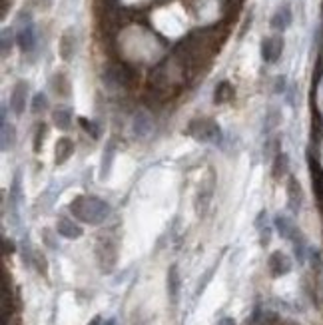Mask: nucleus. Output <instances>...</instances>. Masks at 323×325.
<instances>
[{
	"label": "nucleus",
	"instance_id": "obj_1",
	"mask_svg": "<svg viewBox=\"0 0 323 325\" xmlns=\"http://www.w3.org/2000/svg\"><path fill=\"white\" fill-rule=\"evenodd\" d=\"M70 212L76 219L98 226L102 224L110 214V208L104 199L96 198V196H76L70 204Z\"/></svg>",
	"mask_w": 323,
	"mask_h": 325
},
{
	"label": "nucleus",
	"instance_id": "obj_2",
	"mask_svg": "<svg viewBox=\"0 0 323 325\" xmlns=\"http://www.w3.org/2000/svg\"><path fill=\"white\" fill-rule=\"evenodd\" d=\"M188 134L204 144H219L221 142V130L215 124L214 120H192V124L188 126Z\"/></svg>",
	"mask_w": 323,
	"mask_h": 325
},
{
	"label": "nucleus",
	"instance_id": "obj_3",
	"mask_svg": "<svg viewBox=\"0 0 323 325\" xmlns=\"http://www.w3.org/2000/svg\"><path fill=\"white\" fill-rule=\"evenodd\" d=\"M214 186H215V176L214 172L210 170L206 180H201L199 188H197L196 194V214L197 216H206L208 208H210V201L214 198Z\"/></svg>",
	"mask_w": 323,
	"mask_h": 325
},
{
	"label": "nucleus",
	"instance_id": "obj_4",
	"mask_svg": "<svg viewBox=\"0 0 323 325\" xmlns=\"http://www.w3.org/2000/svg\"><path fill=\"white\" fill-rule=\"evenodd\" d=\"M284 38L281 36H268L261 40V48H259V52H261V60L264 62H268V64H275L281 54H284Z\"/></svg>",
	"mask_w": 323,
	"mask_h": 325
},
{
	"label": "nucleus",
	"instance_id": "obj_5",
	"mask_svg": "<svg viewBox=\"0 0 323 325\" xmlns=\"http://www.w3.org/2000/svg\"><path fill=\"white\" fill-rule=\"evenodd\" d=\"M96 253H98V261L102 266V270L110 271L116 263V248L114 243L108 239V237H102L98 241V248H96Z\"/></svg>",
	"mask_w": 323,
	"mask_h": 325
},
{
	"label": "nucleus",
	"instance_id": "obj_6",
	"mask_svg": "<svg viewBox=\"0 0 323 325\" xmlns=\"http://www.w3.org/2000/svg\"><path fill=\"white\" fill-rule=\"evenodd\" d=\"M26 100H28V82L20 80V82L14 84L12 94H10V108H12V112H14L16 116L24 114V110H26Z\"/></svg>",
	"mask_w": 323,
	"mask_h": 325
},
{
	"label": "nucleus",
	"instance_id": "obj_7",
	"mask_svg": "<svg viewBox=\"0 0 323 325\" xmlns=\"http://www.w3.org/2000/svg\"><path fill=\"white\" fill-rule=\"evenodd\" d=\"M16 44L22 52H32L36 48V30L32 22L20 26V30L16 32Z\"/></svg>",
	"mask_w": 323,
	"mask_h": 325
},
{
	"label": "nucleus",
	"instance_id": "obj_8",
	"mask_svg": "<svg viewBox=\"0 0 323 325\" xmlns=\"http://www.w3.org/2000/svg\"><path fill=\"white\" fill-rule=\"evenodd\" d=\"M58 52H60V58L62 60H72L74 54H76V30L74 28H66L60 36V42H58Z\"/></svg>",
	"mask_w": 323,
	"mask_h": 325
},
{
	"label": "nucleus",
	"instance_id": "obj_9",
	"mask_svg": "<svg viewBox=\"0 0 323 325\" xmlns=\"http://www.w3.org/2000/svg\"><path fill=\"white\" fill-rule=\"evenodd\" d=\"M268 266H269V271H271V275H273V277H281V275L289 273V270H291V261H289V257L281 252L271 253V255H269Z\"/></svg>",
	"mask_w": 323,
	"mask_h": 325
},
{
	"label": "nucleus",
	"instance_id": "obj_10",
	"mask_svg": "<svg viewBox=\"0 0 323 325\" xmlns=\"http://www.w3.org/2000/svg\"><path fill=\"white\" fill-rule=\"evenodd\" d=\"M291 20H293L291 8H289L287 4H284V6H279V8L275 10V14L271 16L269 26H271L273 30H277V32H284V30H287V28L291 26Z\"/></svg>",
	"mask_w": 323,
	"mask_h": 325
},
{
	"label": "nucleus",
	"instance_id": "obj_11",
	"mask_svg": "<svg viewBox=\"0 0 323 325\" xmlns=\"http://www.w3.org/2000/svg\"><path fill=\"white\" fill-rule=\"evenodd\" d=\"M56 232L62 237H66V239H78L82 235V228L78 224H74L72 219H68V217H60L58 224H56Z\"/></svg>",
	"mask_w": 323,
	"mask_h": 325
},
{
	"label": "nucleus",
	"instance_id": "obj_12",
	"mask_svg": "<svg viewBox=\"0 0 323 325\" xmlns=\"http://www.w3.org/2000/svg\"><path fill=\"white\" fill-rule=\"evenodd\" d=\"M150 130H152V118H150L146 112H138V114L134 116V122H132V132H134V136L144 138V136L150 134Z\"/></svg>",
	"mask_w": 323,
	"mask_h": 325
},
{
	"label": "nucleus",
	"instance_id": "obj_13",
	"mask_svg": "<svg viewBox=\"0 0 323 325\" xmlns=\"http://www.w3.org/2000/svg\"><path fill=\"white\" fill-rule=\"evenodd\" d=\"M179 286H181V281H179L178 266H172V268L168 270V297L172 299V303H176V301H178Z\"/></svg>",
	"mask_w": 323,
	"mask_h": 325
},
{
	"label": "nucleus",
	"instance_id": "obj_14",
	"mask_svg": "<svg viewBox=\"0 0 323 325\" xmlns=\"http://www.w3.org/2000/svg\"><path fill=\"white\" fill-rule=\"evenodd\" d=\"M74 154V142L70 138H60L56 142V164H64L70 160V156Z\"/></svg>",
	"mask_w": 323,
	"mask_h": 325
},
{
	"label": "nucleus",
	"instance_id": "obj_15",
	"mask_svg": "<svg viewBox=\"0 0 323 325\" xmlns=\"http://www.w3.org/2000/svg\"><path fill=\"white\" fill-rule=\"evenodd\" d=\"M287 196H289V206H291V210L293 212H297L299 208H301V188H299V181L295 180V178H291L289 180V186H287Z\"/></svg>",
	"mask_w": 323,
	"mask_h": 325
},
{
	"label": "nucleus",
	"instance_id": "obj_16",
	"mask_svg": "<svg viewBox=\"0 0 323 325\" xmlns=\"http://www.w3.org/2000/svg\"><path fill=\"white\" fill-rule=\"evenodd\" d=\"M52 122L58 130H68L72 124V112L68 108H56L52 112Z\"/></svg>",
	"mask_w": 323,
	"mask_h": 325
},
{
	"label": "nucleus",
	"instance_id": "obj_17",
	"mask_svg": "<svg viewBox=\"0 0 323 325\" xmlns=\"http://www.w3.org/2000/svg\"><path fill=\"white\" fill-rule=\"evenodd\" d=\"M50 84H52L54 92H56L58 96H62V98L70 96V82H68V78H66L62 72L54 74L52 80H50Z\"/></svg>",
	"mask_w": 323,
	"mask_h": 325
},
{
	"label": "nucleus",
	"instance_id": "obj_18",
	"mask_svg": "<svg viewBox=\"0 0 323 325\" xmlns=\"http://www.w3.org/2000/svg\"><path fill=\"white\" fill-rule=\"evenodd\" d=\"M16 142V128L2 120V152H8Z\"/></svg>",
	"mask_w": 323,
	"mask_h": 325
},
{
	"label": "nucleus",
	"instance_id": "obj_19",
	"mask_svg": "<svg viewBox=\"0 0 323 325\" xmlns=\"http://www.w3.org/2000/svg\"><path fill=\"white\" fill-rule=\"evenodd\" d=\"M114 156H116V146L110 142V144L104 148L102 166H100V170H102V172H100V178H102V180H104L108 174H110V168H112V162H114Z\"/></svg>",
	"mask_w": 323,
	"mask_h": 325
},
{
	"label": "nucleus",
	"instance_id": "obj_20",
	"mask_svg": "<svg viewBox=\"0 0 323 325\" xmlns=\"http://www.w3.org/2000/svg\"><path fill=\"white\" fill-rule=\"evenodd\" d=\"M286 172H287V154L275 152V158H273V178L279 180Z\"/></svg>",
	"mask_w": 323,
	"mask_h": 325
},
{
	"label": "nucleus",
	"instance_id": "obj_21",
	"mask_svg": "<svg viewBox=\"0 0 323 325\" xmlns=\"http://www.w3.org/2000/svg\"><path fill=\"white\" fill-rule=\"evenodd\" d=\"M275 228H277V232L284 235V237H287V239H291L293 235L297 234V232H295V228L291 226V221H289L287 217H284V216L275 217Z\"/></svg>",
	"mask_w": 323,
	"mask_h": 325
},
{
	"label": "nucleus",
	"instance_id": "obj_22",
	"mask_svg": "<svg viewBox=\"0 0 323 325\" xmlns=\"http://www.w3.org/2000/svg\"><path fill=\"white\" fill-rule=\"evenodd\" d=\"M232 96H233V88L230 86V82H221V84L215 88L214 102L215 104H224V102H228Z\"/></svg>",
	"mask_w": 323,
	"mask_h": 325
},
{
	"label": "nucleus",
	"instance_id": "obj_23",
	"mask_svg": "<svg viewBox=\"0 0 323 325\" xmlns=\"http://www.w3.org/2000/svg\"><path fill=\"white\" fill-rule=\"evenodd\" d=\"M279 122H281V112L277 108H269L268 116H266V132H271Z\"/></svg>",
	"mask_w": 323,
	"mask_h": 325
},
{
	"label": "nucleus",
	"instance_id": "obj_24",
	"mask_svg": "<svg viewBox=\"0 0 323 325\" xmlns=\"http://www.w3.org/2000/svg\"><path fill=\"white\" fill-rule=\"evenodd\" d=\"M80 126H82V130L88 134L90 138H100V128H98V124L96 122H92V120H86V118H80Z\"/></svg>",
	"mask_w": 323,
	"mask_h": 325
},
{
	"label": "nucleus",
	"instance_id": "obj_25",
	"mask_svg": "<svg viewBox=\"0 0 323 325\" xmlns=\"http://www.w3.org/2000/svg\"><path fill=\"white\" fill-rule=\"evenodd\" d=\"M46 106H48V100H46V96L42 94V92H38V94H34V98H32V112L34 114H40L42 110H46Z\"/></svg>",
	"mask_w": 323,
	"mask_h": 325
},
{
	"label": "nucleus",
	"instance_id": "obj_26",
	"mask_svg": "<svg viewBox=\"0 0 323 325\" xmlns=\"http://www.w3.org/2000/svg\"><path fill=\"white\" fill-rule=\"evenodd\" d=\"M14 38H12V32L4 30V34H2V56H8V52L12 50V42H14Z\"/></svg>",
	"mask_w": 323,
	"mask_h": 325
},
{
	"label": "nucleus",
	"instance_id": "obj_27",
	"mask_svg": "<svg viewBox=\"0 0 323 325\" xmlns=\"http://www.w3.org/2000/svg\"><path fill=\"white\" fill-rule=\"evenodd\" d=\"M30 263H34L36 270L40 271V273H46V259H44L38 252H34L32 255H30Z\"/></svg>",
	"mask_w": 323,
	"mask_h": 325
},
{
	"label": "nucleus",
	"instance_id": "obj_28",
	"mask_svg": "<svg viewBox=\"0 0 323 325\" xmlns=\"http://www.w3.org/2000/svg\"><path fill=\"white\" fill-rule=\"evenodd\" d=\"M44 132H46V130H44V126H38V128H36L34 152H40V148H42V140H44V138H42V136H44Z\"/></svg>",
	"mask_w": 323,
	"mask_h": 325
},
{
	"label": "nucleus",
	"instance_id": "obj_29",
	"mask_svg": "<svg viewBox=\"0 0 323 325\" xmlns=\"http://www.w3.org/2000/svg\"><path fill=\"white\" fill-rule=\"evenodd\" d=\"M12 252H14V243L8 241V239H2V253L8 255V253H12Z\"/></svg>",
	"mask_w": 323,
	"mask_h": 325
},
{
	"label": "nucleus",
	"instance_id": "obj_30",
	"mask_svg": "<svg viewBox=\"0 0 323 325\" xmlns=\"http://www.w3.org/2000/svg\"><path fill=\"white\" fill-rule=\"evenodd\" d=\"M284 86H286V78H277L275 80V92H284Z\"/></svg>",
	"mask_w": 323,
	"mask_h": 325
},
{
	"label": "nucleus",
	"instance_id": "obj_31",
	"mask_svg": "<svg viewBox=\"0 0 323 325\" xmlns=\"http://www.w3.org/2000/svg\"><path fill=\"white\" fill-rule=\"evenodd\" d=\"M217 325H235V321H233L232 317H224V319H219Z\"/></svg>",
	"mask_w": 323,
	"mask_h": 325
},
{
	"label": "nucleus",
	"instance_id": "obj_32",
	"mask_svg": "<svg viewBox=\"0 0 323 325\" xmlns=\"http://www.w3.org/2000/svg\"><path fill=\"white\" fill-rule=\"evenodd\" d=\"M88 325H104V319H102L100 315H96V317H94V319H92Z\"/></svg>",
	"mask_w": 323,
	"mask_h": 325
},
{
	"label": "nucleus",
	"instance_id": "obj_33",
	"mask_svg": "<svg viewBox=\"0 0 323 325\" xmlns=\"http://www.w3.org/2000/svg\"><path fill=\"white\" fill-rule=\"evenodd\" d=\"M6 12H8V0H2V18H6Z\"/></svg>",
	"mask_w": 323,
	"mask_h": 325
}]
</instances>
